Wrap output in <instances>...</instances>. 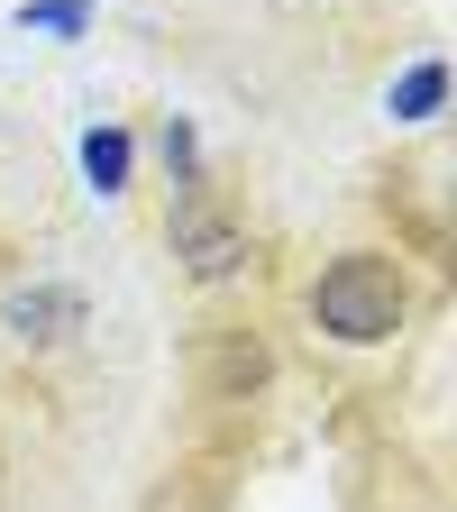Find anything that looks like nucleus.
Segmentation results:
<instances>
[{
  "instance_id": "obj_1",
  "label": "nucleus",
  "mask_w": 457,
  "mask_h": 512,
  "mask_svg": "<svg viewBox=\"0 0 457 512\" xmlns=\"http://www.w3.org/2000/svg\"><path fill=\"white\" fill-rule=\"evenodd\" d=\"M302 311H311V330L330 348H394L403 320H412V275L384 247H348V256H330L311 275Z\"/></svg>"
},
{
  "instance_id": "obj_4",
  "label": "nucleus",
  "mask_w": 457,
  "mask_h": 512,
  "mask_svg": "<svg viewBox=\"0 0 457 512\" xmlns=\"http://www.w3.org/2000/svg\"><path fill=\"white\" fill-rule=\"evenodd\" d=\"M439 110H448V64H439V55L403 64V74L384 83V119H394V128H430Z\"/></svg>"
},
{
  "instance_id": "obj_7",
  "label": "nucleus",
  "mask_w": 457,
  "mask_h": 512,
  "mask_svg": "<svg viewBox=\"0 0 457 512\" xmlns=\"http://www.w3.org/2000/svg\"><path fill=\"white\" fill-rule=\"evenodd\" d=\"M156 156H165V174H174V183L202 174V138H192V119H165V128H156Z\"/></svg>"
},
{
  "instance_id": "obj_3",
  "label": "nucleus",
  "mask_w": 457,
  "mask_h": 512,
  "mask_svg": "<svg viewBox=\"0 0 457 512\" xmlns=\"http://www.w3.org/2000/svg\"><path fill=\"white\" fill-rule=\"evenodd\" d=\"M165 238H174V256H183V275H192V284H229V275L247 266V229L211 202V183H202V174H192V183H174Z\"/></svg>"
},
{
  "instance_id": "obj_6",
  "label": "nucleus",
  "mask_w": 457,
  "mask_h": 512,
  "mask_svg": "<svg viewBox=\"0 0 457 512\" xmlns=\"http://www.w3.org/2000/svg\"><path fill=\"white\" fill-rule=\"evenodd\" d=\"M19 28H37V37H83L92 28V0H28Z\"/></svg>"
},
{
  "instance_id": "obj_2",
  "label": "nucleus",
  "mask_w": 457,
  "mask_h": 512,
  "mask_svg": "<svg viewBox=\"0 0 457 512\" xmlns=\"http://www.w3.org/2000/svg\"><path fill=\"white\" fill-rule=\"evenodd\" d=\"M92 330V293L83 284H64V275H28L0 293V339H10L19 357H55V348H74Z\"/></svg>"
},
{
  "instance_id": "obj_5",
  "label": "nucleus",
  "mask_w": 457,
  "mask_h": 512,
  "mask_svg": "<svg viewBox=\"0 0 457 512\" xmlns=\"http://www.w3.org/2000/svg\"><path fill=\"white\" fill-rule=\"evenodd\" d=\"M83 183L101 192V202H119L128 183H138V138L110 119V128H83Z\"/></svg>"
}]
</instances>
